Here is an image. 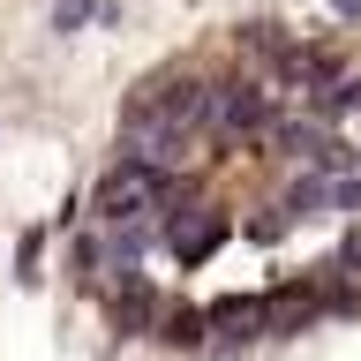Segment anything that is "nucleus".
Masks as SVG:
<instances>
[{
  "label": "nucleus",
  "instance_id": "obj_1",
  "mask_svg": "<svg viewBox=\"0 0 361 361\" xmlns=\"http://www.w3.org/2000/svg\"><path fill=\"white\" fill-rule=\"evenodd\" d=\"M203 128H219L226 143H248V135L271 128V98L264 83H248V75H233V83H211V121Z\"/></svg>",
  "mask_w": 361,
  "mask_h": 361
},
{
  "label": "nucleus",
  "instance_id": "obj_2",
  "mask_svg": "<svg viewBox=\"0 0 361 361\" xmlns=\"http://www.w3.org/2000/svg\"><path fill=\"white\" fill-rule=\"evenodd\" d=\"M271 324V309L256 301V293H226L219 309H211V331H219V361H241L248 354V338Z\"/></svg>",
  "mask_w": 361,
  "mask_h": 361
},
{
  "label": "nucleus",
  "instance_id": "obj_3",
  "mask_svg": "<svg viewBox=\"0 0 361 361\" xmlns=\"http://www.w3.org/2000/svg\"><path fill=\"white\" fill-rule=\"evenodd\" d=\"M158 338L180 346V354H196L203 338H211V309H166V316H158Z\"/></svg>",
  "mask_w": 361,
  "mask_h": 361
},
{
  "label": "nucleus",
  "instance_id": "obj_4",
  "mask_svg": "<svg viewBox=\"0 0 361 361\" xmlns=\"http://www.w3.org/2000/svg\"><path fill=\"white\" fill-rule=\"evenodd\" d=\"M98 16V0H53V30H83Z\"/></svg>",
  "mask_w": 361,
  "mask_h": 361
},
{
  "label": "nucleus",
  "instance_id": "obj_5",
  "mask_svg": "<svg viewBox=\"0 0 361 361\" xmlns=\"http://www.w3.org/2000/svg\"><path fill=\"white\" fill-rule=\"evenodd\" d=\"M331 8H338V16H346V23H354V16H361V0H331Z\"/></svg>",
  "mask_w": 361,
  "mask_h": 361
}]
</instances>
